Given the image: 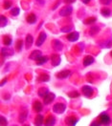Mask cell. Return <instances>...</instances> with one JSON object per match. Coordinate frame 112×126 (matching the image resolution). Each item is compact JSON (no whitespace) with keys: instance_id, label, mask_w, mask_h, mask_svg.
I'll return each mask as SVG.
<instances>
[{"instance_id":"ba28073f","label":"cell","mask_w":112,"mask_h":126,"mask_svg":"<svg viewBox=\"0 0 112 126\" xmlns=\"http://www.w3.org/2000/svg\"><path fill=\"white\" fill-rule=\"evenodd\" d=\"M79 37H80V34H79L78 32H70V33H68L67 36H66L67 40H69L70 42H75V41H77V40L79 39Z\"/></svg>"},{"instance_id":"d590c367","label":"cell","mask_w":112,"mask_h":126,"mask_svg":"<svg viewBox=\"0 0 112 126\" xmlns=\"http://www.w3.org/2000/svg\"><path fill=\"white\" fill-rule=\"evenodd\" d=\"M71 30H72V27H71V26L68 27V28H61V31L65 32H70Z\"/></svg>"},{"instance_id":"2e32d148","label":"cell","mask_w":112,"mask_h":126,"mask_svg":"<svg viewBox=\"0 0 112 126\" xmlns=\"http://www.w3.org/2000/svg\"><path fill=\"white\" fill-rule=\"evenodd\" d=\"M42 108H43V105L38 100H36L34 102V104H33V109H34L35 112H37V113H40L42 111Z\"/></svg>"},{"instance_id":"f546056e","label":"cell","mask_w":112,"mask_h":126,"mask_svg":"<svg viewBox=\"0 0 112 126\" xmlns=\"http://www.w3.org/2000/svg\"><path fill=\"white\" fill-rule=\"evenodd\" d=\"M19 12H20L19 8H14L12 9V11H11V15L13 16H16L19 15Z\"/></svg>"},{"instance_id":"d4e9b609","label":"cell","mask_w":112,"mask_h":126,"mask_svg":"<svg viewBox=\"0 0 112 126\" xmlns=\"http://www.w3.org/2000/svg\"><path fill=\"white\" fill-rule=\"evenodd\" d=\"M7 24H8V18L6 16H1V19H0V25H1V27L4 28V27H6Z\"/></svg>"},{"instance_id":"4fadbf2b","label":"cell","mask_w":112,"mask_h":126,"mask_svg":"<svg viewBox=\"0 0 112 126\" xmlns=\"http://www.w3.org/2000/svg\"><path fill=\"white\" fill-rule=\"evenodd\" d=\"M40 56H42V53L40 51H38V50H36V51H33L32 53H31V55H29V58L32 59V60H36L37 61Z\"/></svg>"},{"instance_id":"8fae6325","label":"cell","mask_w":112,"mask_h":126,"mask_svg":"<svg viewBox=\"0 0 112 126\" xmlns=\"http://www.w3.org/2000/svg\"><path fill=\"white\" fill-rule=\"evenodd\" d=\"M56 122V118L54 116H48L47 118H45L44 124H45V126H55Z\"/></svg>"},{"instance_id":"83f0119b","label":"cell","mask_w":112,"mask_h":126,"mask_svg":"<svg viewBox=\"0 0 112 126\" xmlns=\"http://www.w3.org/2000/svg\"><path fill=\"white\" fill-rule=\"evenodd\" d=\"M22 47H23V41L22 40H17V42H16V50L18 51V52H20L21 50H22Z\"/></svg>"},{"instance_id":"ffe728a7","label":"cell","mask_w":112,"mask_h":126,"mask_svg":"<svg viewBox=\"0 0 112 126\" xmlns=\"http://www.w3.org/2000/svg\"><path fill=\"white\" fill-rule=\"evenodd\" d=\"M37 80L38 82H47V81L50 80V77L46 74H42V75H40L39 77H37Z\"/></svg>"},{"instance_id":"74e56055","label":"cell","mask_w":112,"mask_h":126,"mask_svg":"<svg viewBox=\"0 0 112 126\" xmlns=\"http://www.w3.org/2000/svg\"><path fill=\"white\" fill-rule=\"evenodd\" d=\"M81 2L84 3V4H88V3L90 2V0H81Z\"/></svg>"},{"instance_id":"60d3db41","label":"cell","mask_w":112,"mask_h":126,"mask_svg":"<svg viewBox=\"0 0 112 126\" xmlns=\"http://www.w3.org/2000/svg\"><path fill=\"white\" fill-rule=\"evenodd\" d=\"M110 55H111V56H112V51H111V52H110Z\"/></svg>"},{"instance_id":"f35d334b","label":"cell","mask_w":112,"mask_h":126,"mask_svg":"<svg viewBox=\"0 0 112 126\" xmlns=\"http://www.w3.org/2000/svg\"><path fill=\"white\" fill-rule=\"evenodd\" d=\"M5 82H7V79H3V81L1 82V86H3V85L5 84Z\"/></svg>"},{"instance_id":"7a4b0ae2","label":"cell","mask_w":112,"mask_h":126,"mask_svg":"<svg viewBox=\"0 0 112 126\" xmlns=\"http://www.w3.org/2000/svg\"><path fill=\"white\" fill-rule=\"evenodd\" d=\"M66 110V104L61 102H57L56 104H54L53 106V111L56 114H63Z\"/></svg>"},{"instance_id":"7402d4cb","label":"cell","mask_w":112,"mask_h":126,"mask_svg":"<svg viewBox=\"0 0 112 126\" xmlns=\"http://www.w3.org/2000/svg\"><path fill=\"white\" fill-rule=\"evenodd\" d=\"M48 93H49L48 88H46V87H41L39 90L37 91V94H38V95H39L40 97H44Z\"/></svg>"},{"instance_id":"d6a6232c","label":"cell","mask_w":112,"mask_h":126,"mask_svg":"<svg viewBox=\"0 0 112 126\" xmlns=\"http://www.w3.org/2000/svg\"><path fill=\"white\" fill-rule=\"evenodd\" d=\"M99 27H96V26H94V27H92L91 29H90V32H89V33L91 34V35H94L95 33H96L97 32H99Z\"/></svg>"},{"instance_id":"e575fe53","label":"cell","mask_w":112,"mask_h":126,"mask_svg":"<svg viewBox=\"0 0 112 126\" xmlns=\"http://www.w3.org/2000/svg\"><path fill=\"white\" fill-rule=\"evenodd\" d=\"M101 125H102L101 122H100V121H97V120L93 121V122L90 124V126H101Z\"/></svg>"},{"instance_id":"1f68e13d","label":"cell","mask_w":112,"mask_h":126,"mask_svg":"<svg viewBox=\"0 0 112 126\" xmlns=\"http://www.w3.org/2000/svg\"><path fill=\"white\" fill-rule=\"evenodd\" d=\"M96 21H97L96 17H89V18H87V19L84 21V23L85 24H91V23L96 22Z\"/></svg>"},{"instance_id":"cb8c5ba5","label":"cell","mask_w":112,"mask_h":126,"mask_svg":"<svg viewBox=\"0 0 112 126\" xmlns=\"http://www.w3.org/2000/svg\"><path fill=\"white\" fill-rule=\"evenodd\" d=\"M101 14L103 16H105V17H108V16H111V11L107 8H104L101 10Z\"/></svg>"},{"instance_id":"5bb4252c","label":"cell","mask_w":112,"mask_h":126,"mask_svg":"<svg viewBox=\"0 0 112 126\" xmlns=\"http://www.w3.org/2000/svg\"><path fill=\"white\" fill-rule=\"evenodd\" d=\"M44 117L42 116V115H37L36 118H35V121H34V123H35V125L36 126H42L43 125V123H44Z\"/></svg>"},{"instance_id":"5b68a950","label":"cell","mask_w":112,"mask_h":126,"mask_svg":"<svg viewBox=\"0 0 112 126\" xmlns=\"http://www.w3.org/2000/svg\"><path fill=\"white\" fill-rule=\"evenodd\" d=\"M73 12V8L71 6H65L59 11V16H69Z\"/></svg>"},{"instance_id":"e0dca14e","label":"cell","mask_w":112,"mask_h":126,"mask_svg":"<svg viewBox=\"0 0 112 126\" xmlns=\"http://www.w3.org/2000/svg\"><path fill=\"white\" fill-rule=\"evenodd\" d=\"M53 48H54V50H56V51H61L62 48H63V44L61 43V41H59V40H57V39H55L53 41Z\"/></svg>"},{"instance_id":"ab89813d","label":"cell","mask_w":112,"mask_h":126,"mask_svg":"<svg viewBox=\"0 0 112 126\" xmlns=\"http://www.w3.org/2000/svg\"><path fill=\"white\" fill-rule=\"evenodd\" d=\"M24 126H31L30 124H26V125H24Z\"/></svg>"},{"instance_id":"4dcf8cb0","label":"cell","mask_w":112,"mask_h":126,"mask_svg":"<svg viewBox=\"0 0 112 126\" xmlns=\"http://www.w3.org/2000/svg\"><path fill=\"white\" fill-rule=\"evenodd\" d=\"M12 7V1H10V0H6V1H4V9L5 10H8Z\"/></svg>"},{"instance_id":"7c38bea8","label":"cell","mask_w":112,"mask_h":126,"mask_svg":"<svg viewBox=\"0 0 112 126\" xmlns=\"http://www.w3.org/2000/svg\"><path fill=\"white\" fill-rule=\"evenodd\" d=\"M1 55L3 57H8L14 55V50L11 48H2L1 49Z\"/></svg>"},{"instance_id":"603a6c76","label":"cell","mask_w":112,"mask_h":126,"mask_svg":"<svg viewBox=\"0 0 112 126\" xmlns=\"http://www.w3.org/2000/svg\"><path fill=\"white\" fill-rule=\"evenodd\" d=\"M48 59H49V57L47 55H44V56L42 55V56H40L36 62H37V65H43L44 63H46L48 61Z\"/></svg>"},{"instance_id":"6da1fadb","label":"cell","mask_w":112,"mask_h":126,"mask_svg":"<svg viewBox=\"0 0 112 126\" xmlns=\"http://www.w3.org/2000/svg\"><path fill=\"white\" fill-rule=\"evenodd\" d=\"M99 121L101 122L102 125L109 126L111 123V118L109 117V115L107 113H102L99 116Z\"/></svg>"},{"instance_id":"277c9868","label":"cell","mask_w":112,"mask_h":126,"mask_svg":"<svg viewBox=\"0 0 112 126\" xmlns=\"http://www.w3.org/2000/svg\"><path fill=\"white\" fill-rule=\"evenodd\" d=\"M78 122H79V118L75 116H70L65 118V123L68 126H76Z\"/></svg>"},{"instance_id":"9a60e30c","label":"cell","mask_w":112,"mask_h":126,"mask_svg":"<svg viewBox=\"0 0 112 126\" xmlns=\"http://www.w3.org/2000/svg\"><path fill=\"white\" fill-rule=\"evenodd\" d=\"M94 61H95V59H94V57L92 55H86L83 58V65H84V67H87L89 65L93 64Z\"/></svg>"},{"instance_id":"484cf974","label":"cell","mask_w":112,"mask_h":126,"mask_svg":"<svg viewBox=\"0 0 112 126\" xmlns=\"http://www.w3.org/2000/svg\"><path fill=\"white\" fill-rule=\"evenodd\" d=\"M12 42H13V40H12V38H11L10 36H8V35L4 36V38H3V43H4V45L10 46V45L12 44Z\"/></svg>"},{"instance_id":"9c48e42d","label":"cell","mask_w":112,"mask_h":126,"mask_svg":"<svg viewBox=\"0 0 112 126\" xmlns=\"http://www.w3.org/2000/svg\"><path fill=\"white\" fill-rule=\"evenodd\" d=\"M70 75H71V71L70 70H63V71L57 73L56 77L59 79H67Z\"/></svg>"},{"instance_id":"3957f363","label":"cell","mask_w":112,"mask_h":126,"mask_svg":"<svg viewBox=\"0 0 112 126\" xmlns=\"http://www.w3.org/2000/svg\"><path fill=\"white\" fill-rule=\"evenodd\" d=\"M81 93L86 97H91L94 94V89L92 87L85 85V86H82V88H81Z\"/></svg>"},{"instance_id":"52a82bcc","label":"cell","mask_w":112,"mask_h":126,"mask_svg":"<svg viewBox=\"0 0 112 126\" xmlns=\"http://www.w3.org/2000/svg\"><path fill=\"white\" fill-rule=\"evenodd\" d=\"M55 97H56V95H55L54 93H50V92H49L48 94L43 97V103H44L45 105H49L50 103H52V101L55 99Z\"/></svg>"},{"instance_id":"44dd1931","label":"cell","mask_w":112,"mask_h":126,"mask_svg":"<svg viewBox=\"0 0 112 126\" xmlns=\"http://www.w3.org/2000/svg\"><path fill=\"white\" fill-rule=\"evenodd\" d=\"M26 20L29 24H35L37 22V16H36L35 14H30L29 16H27Z\"/></svg>"},{"instance_id":"30bf717a","label":"cell","mask_w":112,"mask_h":126,"mask_svg":"<svg viewBox=\"0 0 112 126\" xmlns=\"http://www.w3.org/2000/svg\"><path fill=\"white\" fill-rule=\"evenodd\" d=\"M51 62H52V65L54 67L58 66L59 63H60V56H59V55H57V54L52 55V56H51Z\"/></svg>"},{"instance_id":"d6986e66","label":"cell","mask_w":112,"mask_h":126,"mask_svg":"<svg viewBox=\"0 0 112 126\" xmlns=\"http://www.w3.org/2000/svg\"><path fill=\"white\" fill-rule=\"evenodd\" d=\"M27 117H28V111L25 109V110L22 111V112L20 113V115H19V118H18L19 122H20V123H23L25 120L27 119Z\"/></svg>"},{"instance_id":"ac0fdd59","label":"cell","mask_w":112,"mask_h":126,"mask_svg":"<svg viewBox=\"0 0 112 126\" xmlns=\"http://www.w3.org/2000/svg\"><path fill=\"white\" fill-rule=\"evenodd\" d=\"M33 42H34V38L31 34H28L26 36V40H25V43H26V49H29V48L32 47Z\"/></svg>"},{"instance_id":"8d00e7d4","label":"cell","mask_w":112,"mask_h":126,"mask_svg":"<svg viewBox=\"0 0 112 126\" xmlns=\"http://www.w3.org/2000/svg\"><path fill=\"white\" fill-rule=\"evenodd\" d=\"M75 1H76V0H64V2H65L66 4H72Z\"/></svg>"},{"instance_id":"836d02e7","label":"cell","mask_w":112,"mask_h":126,"mask_svg":"<svg viewBox=\"0 0 112 126\" xmlns=\"http://www.w3.org/2000/svg\"><path fill=\"white\" fill-rule=\"evenodd\" d=\"M112 0H101V3L104 4V5H109L111 3Z\"/></svg>"},{"instance_id":"8992f818","label":"cell","mask_w":112,"mask_h":126,"mask_svg":"<svg viewBox=\"0 0 112 126\" xmlns=\"http://www.w3.org/2000/svg\"><path fill=\"white\" fill-rule=\"evenodd\" d=\"M46 38H47V34H46V32H41L39 33V35H38V37H37V39L36 45H37V47H40V46L44 43V41L46 40Z\"/></svg>"},{"instance_id":"4316f807","label":"cell","mask_w":112,"mask_h":126,"mask_svg":"<svg viewBox=\"0 0 112 126\" xmlns=\"http://www.w3.org/2000/svg\"><path fill=\"white\" fill-rule=\"evenodd\" d=\"M68 96L70 98H77L80 96V93L78 91H73V92H69L68 93Z\"/></svg>"},{"instance_id":"f1b7e54d","label":"cell","mask_w":112,"mask_h":126,"mask_svg":"<svg viewBox=\"0 0 112 126\" xmlns=\"http://www.w3.org/2000/svg\"><path fill=\"white\" fill-rule=\"evenodd\" d=\"M0 125L1 126H8V120L6 119L5 117H1L0 118Z\"/></svg>"}]
</instances>
